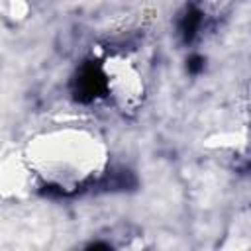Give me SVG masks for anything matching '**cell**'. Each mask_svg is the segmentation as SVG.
<instances>
[{
  "label": "cell",
  "instance_id": "cell-1",
  "mask_svg": "<svg viewBox=\"0 0 251 251\" xmlns=\"http://www.w3.org/2000/svg\"><path fill=\"white\" fill-rule=\"evenodd\" d=\"M104 88V80L100 73L94 67L82 69V73L76 78V94L80 100H92L100 90Z\"/></svg>",
  "mask_w": 251,
  "mask_h": 251
},
{
  "label": "cell",
  "instance_id": "cell-2",
  "mask_svg": "<svg viewBox=\"0 0 251 251\" xmlns=\"http://www.w3.org/2000/svg\"><path fill=\"white\" fill-rule=\"evenodd\" d=\"M200 24H202V14H200L196 8H190V10L182 16V20H180V24H178V29H180V33H182L184 39H192V35L198 31Z\"/></svg>",
  "mask_w": 251,
  "mask_h": 251
},
{
  "label": "cell",
  "instance_id": "cell-3",
  "mask_svg": "<svg viewBox=\"0 0 251 251\" xmlns=\"http://www.w3.org/2000/svg\"><path fill=\"white\" fill-rule=\"evenodd\" d=\"M202 67H204V59L198 57V55H194V57L188 61V71H190V73H198Z\"/></svg>",
  "mask_w": 251,
  "mask_h": 251
},
{
  "label": "cell",
  "instance_id": "cell-4",
  "mask_svg": "<svg viewBox=\"0 0 251 251\" xmlns=\"http://www.w3.org/2000/svg\"><path fill=\"white\" fill-rule=\"evenodd\" d=\"M88 249H110V245L108 243H90Z\"/></svg>",
  "mask_w": 251,
  "mask_h": 251
}]
</instances>
